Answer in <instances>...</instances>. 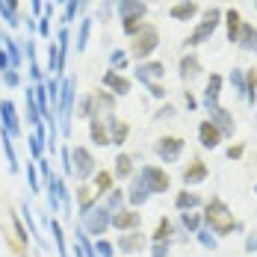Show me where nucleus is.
Returning <instances> with one entry per match:
<instances>
[{
	"label": "nucleus",
	"mask_w": 257,
	"mask_h": 257,
	"mask_svg": "<svg viewBox=\"0 0 257 257\" xmlns=\"http://www.w3.org/2000/svg\"><path fill=\"white\" fill-rule=\"evenodd\" d=\"M245 101L257 103V68H248L245 74Z\"/></svg>",
	"instance_id": "obj_40"
},
{
	"label": "nucleus",
	"mask_w": 257,
	"mask_h": 257,
	"mask_svg": "<svg viewBox=\"0 0 257 257\" xmlns=\"http://www.w3.org/2000/svg\"><path fill=\"white\" fill-rule=\"evenodd\" d=\"M77 115L80 118H95V103H92V95H86L77 106Z\"/></svg>",
	"instance_id": "obj_44"
},
{
	"label": "nucleus",
	"mask_w": 257,
	"mask_h": 257,
	"mask_svg": "<svg viewBox=\"0 0 257 257\" xmlns=\"http://www.w3.org/2000/svg\"><path fill=\"white\" fill-rule=\"evenodd\" d=\"M201 219H204L207 231L219 233V236H231V233L242 231V222L233 219V213L228 210V204H225L222 198H210V201H204V213H201Z\"/></svg>",
	"instance_id": "obj_1"
},
{
	"label": "nucleus",
	"mask_w": 257,
	"mask_h": 257,
	"mask_svg": "<svg viewBox=\"0 0 257 257\" xmlns=\"http://www.w3.org/2000/svg\"><path fill=\"white\" fill-rule=\"evenodd\" d=\"M166 74V65L163 62H154V59H145V62H139V68H136V80L139 83H160Z\"/></svg>",
	"instance_id": "obj_14"
},
{
	"label": "nucleus",
	"mask_w": 257,
	"mask_h": 257,
	"mask_svg": "<svg viewBox=\"0 0 257 257\" xmlns=\"http://www.w3.org/2000/svg\"><path fill=\"white\" fill-rule=\"evenodd\" d=\"M103 86H106V92H112V95H118V98L130 92V80L121 77V74H118V71H112V68L103 74Z\"/></svg>",
	"instance_id": "obj_19"
},
{
	"label": "nucleus",
	"mask_w": 257,
	"mask_h": 257,
	"mask_svg": "<svg viewBox=\"0 0 257 257\" xmlns=\"http://www.w3.org/2000/svg\"><path fill=\"white\" fill-rule=\"evenodd\" d=\"M56 3H68V0H56Z\"/></svg>",
	"instance_id": "obj_58"
},
{
	"label": "nucleus",
	"mask_w": 257,
	"mask_h": 257,
	"mask_svg": "<svg viewBox=\"0 0 257 257\" xmlns=\"http://www.w3.org/2000/svg\"><path fill=\"white\" fill-rule=\"evenodd\" d=\"M222 83H225V80H222V74H210V77H207L204 101H201V103L207 106V112L219 106V95H222Z\"/></svg>",
	"instance_id": "obj_15"
},
{
	"label": "nucleus",
	"mask_w": 257,
	"mask_h": 257,
	"mask_svg": "<svg viewBox=\"0 0 257 257\" xmlns=\"http://www.w3.org/2000/svg\"><path fill=\"white\" fill-rule=\"evenodd\" d=\"M254 192H257V186H254Z\"/></svg>",
	"instance_id": "obj_60"
},
{
	"label": "nucleus",
	"mask_w": 257,
	"mask_h": 257,
	"mask_svg": "<svg viewBox=\"0 0 257 257\" xmlns=\"http://www.w3.org/2000/svg\"><path fill=\"white\" fill-rule=\"evenodd\" d=\"M219 18H222V12H219V9H207L204 18H201V24L195 27L189 36H186V45L192 48V45H201V42H207V39L213 36V30L219 27Z\"/></svg>",
	"instance_id": "obj_7"
},
{
	"label": "nucleus",
	"mask_w": 257,
	"mask_h": 257,
	"mask_svg": "<svg viewBox=\"0 0 257 257\" xmlns=\"http://www.w3.org/2000/svg\"><path fill=\"white\" fill-rule=\"evenodd\" d=\"M0 145H3V157H6V163H9V172L15 175L21 166H18V154H15V145H12V136L6 133V130L0 127Z\"/></svg>",
	"instance_id": "obj_26"
},
{
	"label": "nucleus",
	"mask_w": 257,
	"mask_h": 257,
	"mask_svg": "<svg viewBox=\"0 0 257 257\" xmlns=\"http://www.w3.org/2000/svg\"><path fill=\"white\" fill-rule=\"evenodd\" d=\"M3 3H6V6H9L12 12H18V3H21V0H3Z\"/></svg>",
	"instance_id": "obj_57"
},
{
	"label": "nucleus",
	"mask_w": 257,
	"mask_h": 257,
	"mask_svg": "<svg viewBox=\"0 0 257 257\" xmlns=\"http://www.w3.org/2000/svg\"><path fill=\"white\" fill-rule=\"evenodd\" d=\"M172 233H175V222H172V219H160L151 239H154V242H169V239H172Z\"/></svg>",
	"instance_id": "obj_35"
},
{
	"label": "nucleus",
	"mask_w": 257,
	"mask_h": 257,
	"mask_svg": "<svg viewBox=\"0 0 257 257\" xmlns=\"http://www.w3.org/2000/svg\"><path fill=\"white\" fill-rule=\"evenodd\" d=\"M115 9H118V18H121V21H124V18H145V15H148V6H145L142 0H118Z\"/></svg>",
	"instance_id": "obj_17"
},
{
	"label": "nucleus",
	"mask_w": 257,
	"mask_h": 257,
	"mask_svg": "<svg viewBox=\"0 0 257 257\" xmlns=\"http://www.w3.org/2000/svg\"><path fill=\"white\" fill-rule=\"evenodd\" d=\"M18 257H27V251H24V254H18Z\"/></svg>",
	"instance_id": "obj_59"
},
{
	"label": "nucleus",
	"mask_w": 257,
	"mask_h": 257,
	"mask_svg": "<svg viewBox=\"0 0 257 257\" xmlns=\"http://www.w3.org/2000/svg\"><path fill=\"white\" fill-rule=\"evenodd\" d=\"M112 163H115V166H112V178L130 180L133 175H136V172H133V157H130V154H118Z\"/></svg>",
	"instance_id": "obj_25"
},
{
	"label": "nucleus",
	"mask_w": 257,
	"mask_h": 257,
	"mask_svg": "<svg viewBox=\"0 0 257 257\" xmlns=\"http://www.w3.org/2000/svg\"><path fill=\"white\" fill-rule=\"evenodd\" d=\"M172 245L169 242H151V257H169Z\"/></svg>",
	"instance_id": "obj_49"
},
{
	"label": "nucleus",
	"mask_w": 257,
	"mask_h": 257,
	"mask_svg": "<svg viewBox=\"0 0 257 257\" xmlns=\"http://www.w3.org/2000/svg\"><path fill=\"white\" fill-rule=\"evenodd\" d=\"M109 65H112V71L118 68V74H121V68H127V53L124 51H112L109 53Z\"/></svg>",
	"instance_id": "obj_46"
},
{
	"label": "nucleus",
	"mask_w": 257,
	"mask_h": 257,
	"mask_svg": "<svg viewBox=\"0 0 257 257\" xmlns=\"http://www.w3.org/2000/svg\"><path fill=\"white\" fill-rule=\"evenodd\" d=\"M204 178H207L204 160H198V157H195V160H192V163L183 169V183H186V186H192V183H201Z\"/></svg>",
	"instance_id": "obj_24"
},
{
	"label": "nucleus",
	"mask_w": 257,
	"mask_h": 257,
	"mask_svg": "<svg viewBox=\"0 0 257 257\" xmlns=\"http://www.w3.org/2000/svg\"><path fill=\"white\" fill-rule=\"evenodd\" d=\"M109 216H112V210L106 204H95L92 210H86L83 216H80V228L89 233V236H103L106 228H109Z\"/></svg>",
	"instance_id": "obj_4"
},
{
	"label": "nucleus",
	"mask_w": 257,
	"mask_h": 257,
	"mask_svg": "<svg viewBox=\"0 0 257 257\" xmlns=\"http://www.w3.org/2000/svg\"><path fill=\"white\" fill-rule=\"evenodd\" d=\"M92 21H95V18H83V21H80V30H77V51H86V48H89V33H92Z\"/></svg>",
	"instance_id": "obj_39"
},
{
	"label": "nucleus",
	"mask_w": 257,
	"mask_h": 257,
	"mask_svg": "<svg viewBox=\"0 0 257 257\" xmlns=\"http://www.w3.org/2000/svg\"><path fill=\"white\" fill-rule=\"evenodd\" d=\"M27 186H30V192H33V195L42 189V178H39V166H36V160H33V163H27Z\"/></svg>",
	"instance_id": "obj_38"
},
{
	"label": "nucleus",
	"mask_w": 257,
	"mask_h": 257,
	"mask_svg": "<svg viewBox=\"0 0 257 257\" xmlns=\"http://www.w3.org/2000/svg\"><path fill=\"white\" fill-rule=\"evenodd\" d=\"M12 231H15V239L27 248V242H30V231L24 228V222H21V216H18V213L12 216Z\"/></svg>",
	"instance_id": "obj_41"
},
{
	"label": "nucleus",
	"mask_w": 257,
	"mask_h": 257,
	"mask_svg": "<svg viewBox=\"0 0 257 257\" xmlns=\"http://www.w3.org/2000/svg\"><path fill=\"white\" fill-rule=\"evenodd\" d=\"M103 121H106V127H109V145H124V142H127V136H130V124L127 121L115 118V112L103 115Z\"/></svg>",
	"instance_id": "obj_12"
},
{
	"label": "nucleus",
	"mask_w": 257,
	"mask_h": 257,
	"mask_svg": "<svg viewBox=\"0 0 257 257\" xmlns=\"http://www.w3.org/2000/svg\"><path fill=\"white\" fill-rule=\"evenodd\" d=\"M136 178H139V183H142L151 195L169 192V186H172V178H169L166 169H160V166H142V169L136 172Z\"/></svg>",
	"instance_id": "obj_5"
},
{
	"label": "nucleus",
	"mask_w": 257,
	"mask_h": 257,
	"mask_svg": "<svg viewBox=\"0 0 257 257\" xmlns=\"http://www.w3.org/2000/svg\"><path fill=\"white\" fill-rule=\"evenodd\" d=\"M236 42L245 48V51H254L257 53V30L251 24H242L239 27V36H236Z\"/></svg>",
	"instance_id": "obj_33"
},
{
	"label": "nucleus",
	"mask_w": 257,
	"mask_h": 257,
	"mask_svg": "<svg viewBox=\"0 0 257 257\" xmlns=\"http://www.w3.org/2000/svg\"><path fill=\"white\" fill-rule=\"evenodd\" d=\"M0 127L6 130L12 139L21 136V118H18V106L12 101H0Z\"/></svg>",
	"instance_id": "obj_10"
},
{
	"label": "nucleus",
	"mask_w": 257,
	"mask_h": 257,
	"mask_svg": "<svg viewBox=\"0 0 257 257\" xmlns=\"http://www.w3.org/2000/svg\"><path fill=\"white\" fill-rule=\"evenodd\" d=\"M222 139H225V136L219 133V127H216V124H213L210 118L198 124V142H201V148H216V145H219Z\"/></svg>",
	"instance_id": "obj_16"
},
{
	"label": "nucleus",
	"mask_w": 257,
	"mask_h": 257,
	"mask_svg": "<svg viewBox=\"0 0 257 257\" xmlns=\"http://www.w3.org/2000/svg\"><path fill=\"white\" fill-rule=\"evenodd\" d=\"M27 148H30V157L33 160H42L45 157V151H48V127L45 124H39V127L27 136Z\"/></svg>",
	"instance_id": "obj_13"
},
{
	"label": "nucleus",
	"mask_w": 257,
	"mask_h": 257,
	"mask_svg": "<svg viewBox=\"0 0 257 257\" xmlns=\"http://www.w3.org/2000/svg\"><path fill=\"white\" fill-rule=\"evenodd\" d=\"M95 254L98 257H115V245H112L109 239L98 236V239H95Z\"/></svg>",
	"instance_id": "obj_42"
},
{
	"label": "nucleus",
	"mask_w": 257,
	"mask_h": 257,
	"mask_svg": "<svg viewBox=\"0 0 257 257\" xmlns=\"http://www.w3.org/2000/svg\"><path fill=\"white\" fill-rule=\"evenodd\" d=\"M169 15H172L175 21H192V18L198 15V3H195V0H180V3H175V6L169 9Z\"/></svg>",
	"instance_id": "obj_22"
},
{
	"label": "nucleus",
	"mask_w": 257,
	"mask_h": 257,
	"mask_svg": "<svg viewBox=\"0 0 257 257\" xmlns=\"http://www.w3.org/2000/svg\"><path fill=\"white\" fill-rule=\"evenodd\" d=\"M145 245H148L145 233H139V228H136V231L121 233V236H118V245H115V248H118L121 254H139V251H142Z\"/></svg>",
	"instance_id": "obj_11"
},
{
	"label": "nucleus",
	"mask_w": 257,
	"mask_h": 257,
	"mask_svg": "<svg viewBox=\"0 0 257 257\" xmlns=\"http://www.w3.org/2000/svg\"><path fill=\"white\" fill-rule=\"evenodd\" d=\"M225 18H228V42H236L239 27H242V15H239L236 9H228V12H225Z\"/></svg>",
	"instance_id": "obj_36"
},
{
	"label": "nucleus",
	"mask_w": 257,
	"mask_h": 257,
	"mask_svg": "<svg viewBox=\"0 0 257 257\" xmlns=\"http://www.w3.org/2000/svg\"><path fill=\"white\" fill-rule=\"evenodd\" d=\"M24 101H27V121H30L33 127H39V124H42V115H39V106H36V92H33V86L24 89Z\"/></svg>",
	"instance_id": "obj_30"
},
{
	"label": "nucleus",
	"mask_w": 257,
	"mask_h": 257,
	"mask_svg": "<svg viewBox=\"0 0 257 257\" xmlns=\"http://www.w3.org/2000/svg\"><path fill=\"white\" fill-rule=\"evenodd\" d=\"M80 3H83V0H68V3H65V15H62V21H74Z\"/></svg>",
	"instance_id": "obj_48"
},
{
	"label": "nucleus",
	"mask_w": 257,
	"mask_h": 257,
	"mask_svg": "<svg viewBox=\"0 0 257 257\" xmlns=\"http://www.w3.org/2000/svg\"><path fill=\"white\" fill-rule=\"evenodd\" d=\"M201 204H204L201 195H198V192H189V189L178 192V198H175V207H178L180 213H183V210H198Z\"/></svg>",
	"instance_id": "obj_29"
},
{
	"label": "nucleus",
	"mask_w": 257,
	"mask_h": 257,
	"mask_svg": "<svg viewBox=\"0 0 257 257\" xmlns=\"http://www.w3.org/2000/svg\"><path fill=\"white\" fill-rule=\"evenodd\" d=\"M124 201H127V195H124V189H118V186H112V189L106 192V201H103V204H106L109 210H112V213H115V210H121V207H124Z\"/></svg>",
	"instance_id": "obj_37"
},
{
	"label": "nucleus",
	"mask_w": 257,
	"mask_h": 257,
	"mask_svg": "<svg viewBox=\"0 0 257 257\" xmlns=\"http://www.w3.org/2000/svg\"><path fill=\"white\" fill-rule=\"evenodd\" d=\"M231 83H233V86H236V92H239V95L245 98V80H242V74H239L236 68H233V71H231Z\"/></svg>",
	"instance_id": "obj_50"
},
{
	"label": "nucleus",
	"mask_w": 257,
	"mask_h": 257,
	"mask_svg": "<svg viewBox=\"0 0 257 257\" xmlns=\"http://www.w3.org/2000/svg\"><path fill=\"white\" fill-rule=\"evenodd\" d=\"M6 68H9V56H6V51H3V48H0V74H3Z\"/></svg>",
	"instance_id": "obj_56"
},
{
	"label": "nucleus",
	"mask_w": 257,
	"mask_h": 257,
	"mask_svg": "<svg viewBox=\"0 0 257 257\" xmlns=\"http://www.w3.org/2000/svg\"><path fill=\"white\" fill-rule=\"evenodd\" d=\"M51 228V236H53V245H56V254L59 257H68V245H65V228L56 222V219H48L45 222Z\"/></svg>",
	"instance_id": "obj_27"
},
{
	"label": "nucleus",
	"mask_w": 257,
	"mask_h": 257,
	"mask_svg": "<svg viewBox=\"0 0 257 257\" xmlns=\"http://www.w3.org/2000/svg\"><path fill=\"white\" fill-rule=\"evenodd\" d=\"M245 251H251V254L257 251V231H251L245 236Z\"/></svg>",
	"instance_id": "obj_53"
},
{
	"label": "nucleus",
	"mask_w": 257,
	"mask_h": 257,
	"mask_svg": "<svg viewBox=\"0 0 257 257\" xmlns=\"http://www.w3.org/2000/svg\"><path fill=\"white\" fill-rule=\"evenodd\" d=\"M154 151L166 166H169V163H178L180 154H183V139H180V136H160L157 145H154Z\"/></svg>",
	"instance_id": "obj_9"
},
{
	"label": "nucleus",
	"mask_w": 257,
	"mask_h": 257,
	"mask_svg": "<svg viewBox=\"0 0 257 257\" xmlns=\"http://www.w3.org/2000/svg\"><path fill=\"white\" fill-rule=\"evenodd\" d=\"M3 83H6L9 89L21 86V71H15V68H6V71H3Z\"/></svg>",
	"instance_id": "obj_47"
},
{
	"label": "nucleus",
	"mask_w": 257,
	"mask_h": 257,
	"mask_svg": "<svg viewBox=\"0 0 257 257\" xmlns=\"http://www.w3.org/2000/svg\"><path fill=\"white\" fill-rule=\"evenodd\" d=\"M242 151H245L242 145H231V148H228V160H239V157H242Z\"/></svg>",
	"instance_id": "obj_55"
},
{
	"label": "nucleus",
	"mask_w": 257,
	"mask_h": 257,
	"mask_svg": "<svg viewBox=\"0 0 257 257\" xmlns=\"http://www.w3.org/2000/svg\"><path fill=\"white\" fill-rule=\"evenodd\" d=\"M157 48H160V33H157V27L145 24L136 36H133V42H130V56L139 59V62H145Z\"/></svg>",
	"instance_id": "obj_3"
},
{
	"label": "nucleus",
	"mask_w": 257,
	"mask_h": 257,
	"mask_svg": "<svg viewBox=\"0 0 257 257\" xmlns=\"http://www.w3.org/2000/svg\"><path fill=\"white\" fill-rule=\"evenodd\" d=\"M195 236H198V242H201V245H204V248H210V251H213V248H216V236H213V231H207L204 225H201V228H198V231H195Z\"/></svg>",
	"instance_id": "obj_43"
},
{
	"label": "nucleus",
	"mask_w": 257,
	"mask_h": 257,
	"mask_svg": "<svg viewBox=\"0 0 257 257\" xmlns=\"http://www.w3.org/2000/svg\"><path fill=\"white\" fill-rule=\"evenodd\" d=\"M142 27H145V21H142V18H124V21H121V30L127 33L130 39H133V36H136Z\"/></svg>",
	"instance_id": "obj_45"
},
{
	"label": "nucleus",
	"mask_w": 257,
	"mask_h": 257,
	"mask_svg": "<svg viewBox=\"0 0 257 257\" xmlns=\"http://www.w3.org/2000/svg\"><path fill=\"white\" fill-rule=\"evenodd\" d=\"M178 115V109L172 106V103H163L160 109H157V118H175Z\"/></svg>",
	"instance_id": "obj_51"
},
{
	"label": "nucleus",
	"mask_w": 257,
	"mask_h": 257,
	"mask_svg": "<svg viewBox=\"0 0 257 257\" xmlns=\"http://www.w3.org/2000/svg\"><path fill=\"white\" fill-rule=\"evenodd\" d=\"M180 225H183V231L195 233L201 225H204V219H201L198 210H183V213H180Z\"/></svg>",
	"instance_id": "obj_34"
},
{
	"label": "nucleus",
	"mask_w": 257,
	"mask_h": 257,
	"mask_svg": "<svg viewBox=\"0 0 257 257\" xmlns=\"http://www.w3.org/2000/svg\"><path fill=\"white\" fill-rule=\"evenodd\" d=\"M21 210H24V222H27V231H30V236H33V239H36V242H39V245L48 251V248H51V242H48V239L39 233V225H36V219H33V207L24 201V207H21Z\"/></svg>",
	"instance_id": "obj_28"
},
{
	"label": "nucleus",
	"mask_w": 257,
	"mask_h": 257,
	"mask_svg": "<svg viewBox=\"0 0 257 257\" xmlns=\"http://www.w3.org/2000/svg\"><path fill=\"white\" fill-rule=\"evenodd\" d=\"M201 74V62L189 53V56H183L180 59V80H195Z\"/></svg>",
	"instance_id": "obj_32"
},
{
	"label": "nucleus",
	"mask_w": 257,
	"mask_h": 257,
	"mask_svg": "<svg viewBox=\"0 0 257 257\" xmlns=\"http://www.w3.org/2000/svg\"><path fill=\"white\" fill-rule=\"evenodd\" d=\"M92 178H95V183H92V186H95V192H98V195H106V192L115 186V178H112V172H106V169H98Z\"/></svg>",
	"instance_id": "obj_31"
},
{
	"label": "nucleus",
	"mask_w": 257,
	"mask_h": 257,
	"mask_svg": "<svg viewBox=\"0 0 257 257\" xmlns=\"http://www.w3.org/2000/svg\"><path fill=\"white\" fill-rule=\"evenodd\" d=\"M183 103H186V109H195V106H198V98H195L192 92H183Z\"/></svg>",
	"instance_id": "obj_54"
},
{
	"label": "nucleus",
	"mask_w": 257,
	"mask_h": 257,
	"mask_svg": "<svg viewBox=\"0 0 257 257\" xmlns=\"http://www.w3.org/2000/svg\"><path fill=\"white\" fill-rule=\"evenodd\" d=\"M142 225V213L136 207H121L109 216V228H115L118 233H127V231H136Z\"/></svg>",
	"instance_id": "obj_8"
},
{
	"label": "nucleus",
	"mask_w": 257,
	"mask_h": 257,
	"mask_svg": "<svg viewBox=\"0 0 257 257\" xmlns=\"http://www.w3.org/2000/svg\"><path fill=\"white\" fill-rule=\"evenodd\" d=\"M210 121L219 127V133H222V136H233V130H236V124H233V118H231V112H228V109H222V106L210 109Z\"/></svg>",
	"instance_id": "obj_18"
},
{
	"label": "nucleus",
	"mask_w": 257,
	"mask_h": 257,
	"mask_svg": "<svg viewBox=\"0 0 257 257\" xmlns=\"http://www.w3.org/2000/svg\"><path fill=\"white\" fill-rule=\"evenodd\" d=\"M98 204V192H95V186H92V183H80L77 186V213L80 216H83V213H86V210H92V207Z\"/></svg>",
	"instance_id": "obj_21"
},
{
	"label": "nucleus",
	"mask_w": 257,
	"mask_h": 257,
	"mask_svg": "<svg viewBox=\"0 0 257 257\" xmlns=\"http://www.w3.org/2000/svg\"><path fill=\"white\" fill-rule=\"evenodd\" d=\"M74 92H77V77L62 80L59 86V106H56V118H59V130L62 136H71V112H74Z\"/></svg>",
	"instance_id": "obj_2"
},
{
	"label": "nucleus",
	"mask_w": 257,
	"mask_h": 257,
	"mask_svg": "<svg viewBox=\"0 0 257 257\" xmlns=\"http://www.w3.org/2000/svg\"><path fill=\"white\" fill-rule=\"evenodd\" d=\"M95 172H98V166H95L92 151L83 148V145H74V148H71V178H77V180L86 183Z\"/></svg>",
	"instance_id": "obj_6"
},
{
	"label": "nucleus",
	"mask_w": 257,
	"mask_h": 257,
	"mask_svg": "<svg viewBox=\"0 0 257 257\" xmlns=\"http://www.w3.org/2000/svg\"><path fill=\"white\" fill-rule=\"evenodd\" d=\"M148 86V92H151V98H157V101H163L166 98V89L160 86V83H145Z\"/></svg>",
	"instance_id": "obj_52"
},
{
	"label": "nucleus",
	"mask_w": 257,
	"mask_h": 257,
	"mask_svg": "<svg viewBox=\"0 0 257 257\" xmlns=\"http://www.w3.org/2000/svg\"><path fill=\"white\" fill-rule=\"evenodd\" d=\"M124 195H127V204H130V207H142L148 198H151V192H148V189L139 183V178H136V175L130 178V189L124 192Z\"/></svg>",
	"instance_id": "obj_23"
},
{
	"label": "nucleus",
	"mask_w": 257,
	"mask_h": 257,
	"mask_svg": "<svg viewBox=\"0 0 257 257\" xmlns=\"http://www.w3.org/2000/svg\"><path fill=\"white\" fill-rule=\"evenodd\" d=\"M89 136H92V142H95L98 148L109 145V127H106V121H103L101 115L89 118Z\"/></svg>",
	"instance_id": "obj_20"
}]
</instances>
